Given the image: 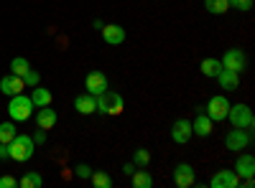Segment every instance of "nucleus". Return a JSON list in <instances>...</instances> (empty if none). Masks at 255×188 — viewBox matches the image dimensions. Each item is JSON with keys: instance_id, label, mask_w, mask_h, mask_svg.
<instances>
[{"instance_id": "obj_18", "label": "nucleus", "mask_w": 255, "mask_h": 188, "mask_svg": "<svg viewBox=\"0 0 255 188\" xmlns=\"http://www.w3.org/2000/svg\"><path fill=\"white\" fill-rule=\"evenodd\" d=\"M36 125L41 130L56 127V110H51V104L49 107H36Z\"/></svg>"}, {"instance_id": "obj_15", "label": "nucleus", "mask_w": 255, "mask_h": 188, "mask_svg": "<svg viewBox=\"0 0 255 188\" xmlns=\"http://www.w3.org/2000/svg\"><path fill=\"white\" fill-rule=\"evenodd\" d=\"M74 110H77L79 115H95V112H97V97L90 94V92L77 94V97H74Z\"/></svg>"}, {"instance_id": "obj_10", "label": "nucleus", "mask_w": 255, "mask_h": 188, "mask_svg": "<svg viewBox=\"0 0 255 188\" xmlns=\"http://www.w3.org/2000/svg\"><path fill=\"white\" fill-rule=\"evenodd\" d=\"M84 89H87L90 94H105L110 87H108V76H105L102 71H90L87 79H84Z\"/></svg>"}, {"instance_id": "obj_26", "label": "nucleus", "mask_w": 255, "mask_h": 188, "mask_svg": "<svg viewBox=\"0 0 255 188\" xmlns=\"http://www.w3.org/2000/svg\"><path fill=\"white\" fill-rule=\"evenodd\" d=\"M15 135H18V132H15V122H13V120H8V122L0 125V142H5V145H8Z\"/></svg>"}, {"instance_id": "obj_12", "label": "nucleus", "mask_w": 255, "mask_h": 188, "mask_svg": "<svg viewBox=\"0 0 255 188\" xmlns=\"http://www.w3.org/2000/svg\"><path fill=\"white\" fill-rule=\"evenodd\" d=\"M191 137H194V132H191V122L189 120H176L171 125V140L176 145H186Z\"/></svg>"}, {"instance_id": "obj_13", "label": "nucleus", "mask_w": 255, "mask_h": 188, "mask_svg": "<svg viewBox=\"0 0 255 188\" xmlns=\"http://www.w3.org/2000/svg\"><path fill=\"white\" fill-rule=\"evenodd\" d=\"M212 127H215V122L207 117V112L204 110H197V117H194V122H191V132H194L197 137H209L212 135Z\"/></svg>"}, {"instance_id": "obj_5", "label": "nucleus", "mask_w": 255, "mask_h": 188, "mask_svg": "<svg viewBox=\"0 0 255 188\" xmlns=\"http://www.w3.org/2000/svg\"><path fill=\"white\" fill-rule=\"evenodd\" d=\"M253 142V132L250 130H240V127H232L225 137V148L230 153H240V150H248Z\"/></svg>"}, {"instance_id": "obj_22", "label": "nucleus", "mask_w": 255, "mask_h": 188, "mask_svg": "<svg viewBox=\"0 0 255 188\" xmlns=\"http://www.w3.org/2000/svg\"><path fill=\"white\" fill-rule=\"evenodd\" d=\"M90 183H92L95 188H113V176L105 173V171H92Z\"/></svg>"}, {"instance_id": "obj_17", "label": "nucleus", "mask_w": 255, "mask_h": 188, "mask_svg": "<svg viewBox=\"0 0 255 188\" xmlns=\"http://www.w3.org/2000/svg\"><path fill=\"white\" fill-rule=\"evenodd\" d=\"M23 89H26L23 79H20V76H15V74H8V76H3V79H0V92H3V94H8V97H13V94H20Z\"/></svg>"}, {"instance_id": "obj_20", "label": "nucleus", "mask_w": 255, "mask_h": 188, "mask_svg": "<svg viewBox=\"0 0 255 188\" xmlns=\"http://www.w3.org/2000/svg\"><path fill=\"white\" fill-rule=\"evenodd\" d=\"M51 92L49 89H44V87H33L31 89V102H33V107H49V104H51Z\"/></svg>"}, {"instance_id": "obj_21", "label": "nucleus", "mask_w": 255, "mask_h": 188, "mask_svg": "<svg viewBox=\"0 0 255 188\" xmlns=\"http://www.w3.org/2000/svg\"><path fill=\"white\" fill-rule=\"evenodd\" d=\"M18 186L20 188H41L44 186V178H41V173H36V171H26V176L18 181Z\"/></svg>"}, {"instance_id": "obj_30", "label": "nucleus", "mask_w": 255, "mask_h": 188, "mask_svg": "<svg viewBox=\"0 0 255 188\" xmlns=\"http://www.w3.org/2000/svg\"><path fill=\"white\" fill-rule=\"evenodd\" d=\"M74 171H77V178H82V181H90V176H92V171H95V168H92V165H87V163H79Z\"/></svg>"}, {"instance_id": "obj_8", "label": "nucleus", "mask_w": 255, "mask_h": 188, "mask_svg": "<svg viewBox=\"0 0 255 188\" xmlns=\"http://www.w3.org/2000/svg\"><path fill=\"white\" fill-rule=\"evenodd\" d=\"M209 186L212 188H238L240 186V176L230 168H220L215 176L209 178Z\"/></svg>"}, {"instance_id": "obj_11", "label": "nucleus", "mask_w": 255, "mask_h": 188, "mask_svg": "<svg viewBox=\"0 0 255 188\" xmlns=\"http://www.w3.org/2000/svg\"><path fill=\"white\" fill-rule=\"evenodd\" d=\"M100 33H102V41L108 46H120L123 41H125V28L118 26V23H105Z\"/></svg>"}, {"instance_id": "obj_23", "label": "nucleus", "mask_w": 255, "mask_h": 188, "mask_svg": "<svg viewBox=\"0 0 255 188\" xmlns=\"http://www.w3.org/2000/svg\"><path fill=\"white\" fill-rule=\"evenodd\" d=\"M199 69H202V74L204 76H212V79H215L217 74H220V69H222V64H220V59H204L202 61V64H199Z\"/></svg>"}, {"instance_id": "obj_4", "label": "nucleus", "mask_w": 255, "mask_h": 188, "mask_svg": "<svg viewBox=\"0 0 255 188\" xmlns=\"http://www.w3.org/2000/svg\"><path fill=\"white\" fill-rule=\"evenodd\" d=\"M123 107H125L123 94L110 92V89L105 92V94H97V112H100V115H120Z\"/></svg>"}, {"instance_id": "obj_14", "label": "nucleus", "mask_w": 255, "mask_h": 188, "mask_svg": "<svg viewBox=\"0 0 255 188\" xmlns=\"http://www.w3.org/2000/svg\"><path fill=\"white\" fill-rule=\"evenodd\" d=\"M235 171L240 178H248V176H255V158L253 153H238V160H235Z\"/></svg>"}, {"instance_id": "obj_9", "label": "nucleus", "mask_w": 255, "mask_h": 188, "mask_svg": "<svg viewBox=\"0 0 255 188\" xmlns=\"http://www.w3.org/2000/svg\"><path fill=\"white\" fill-rule=\"evenodd\" d=\"M174 183L179 188H189V186H194L197 183V171L191 168L189 163H179L176 168H174Z\"/></svg>"}, {"instance_id": "obj_34", "label": "nucleus", "mask_w": 255, "mask_h": 188, "mask_svg": "<svg viewBox=\"0 0 255 188\" xmlns=\"http://www.w3.org/2000/svg\"><path fill=\"white\" fill-rule=\"evenodd\" d=\"M10 158V153H8V145L5 142H0V160H8Z\"/></svg>"}, {"instance_id": "obj_24", "label": "nucleus", "mask_w": 255, "mask_h": 188, "mask_svg": "<svg viewBox=\"0 0 255 188\" xmlns=\"http://www.w3.org/2000/svg\"><path fill=\"white\" fill-rule=\"evenodd\" d=\"M204 10L212 15H225L230 10V3L227 0H204Z\"/></svg>"}, {"instance_id": "obj_1", "label": "nucleus", "mask_w": 255, "mask_h": 188, "mask_svg": "<svg viewBox=\"0 0 255 188\" xmlns=\"http://www.w3.org/2000/svg\"><path fill=\"white\" fill-rule=\"evenodd\" d=\"M8 153H10V160L15 163H26L33 158L36 153V142L31 135H15L10 142H8Z\"/></svg>"}, {"instance_id": "obj_2", "label": "nucleus", "mask_w": 255, "mask_h": 188, "mask_svg": "<svg viewBox=\"0 0 255 188\" xmlns=\"http://www.w3.org/2000/svg\"><path fill=\"white\" fill-rule=\"evenodd\" d=\"M31 115H33V102H31V97H26L23 92L13 94L10 102H8V117H10L13 122H26Z\"/></svg>"}, {"instance_id": "obj_16", "label": "nucleus", "mask_w": 255, "mask_h": 188, "mask_svg": "<svg viewBox=\"0 0 255 188\" xmlns=\"http://www.w3.org/2000/svg\"><path fill=\"white\" fill-rule=\"evenodd\" d=\"M217 81H220V87L225 89V92H235L238 87H240V74L238 71H232V69H220V74L215 76Z\"/></svg>"}, {"instance_id": "obj_19", "label": "nucleus", "mask_w": 255, "mask_h": 188, "mask_svg": "<svg viewBox=\"0 0 255 188\" xmlns=\"http://www.w3.org/2000/svg\"><path fill=\"white\" fill-rule=\"evenodd\" d=\"M130 183H133V188H153V176H151V171H143V168H135L133 171V176H130Z\"/></svg>"}, {"instance_id": "obj_27", "label": "nucleus", "mask_w": 255, "mask_h": 188, "mask_svg": "<svg viewBox=\"0 0 255 188\" xmlns=\"http://www.w3.org/2000/svg\"><path fill=\"white\" fill-rule=\"evenodd\" d=\"M133 163L138 165V168H148V163H151V153H148L145 148H138L133 153Z\"/></svg>"}, {"instance_id": "obj_32", "label": "nucleus", "mask_w": 255, "mask_h": 188, "mask_svg": "<svg viewBox=\"0 0 255 188\" xmlns=\"http://www.w3.org/2000/svg\"><path fill=\"white\" fill-rule=\"evenodd\" d=\"M33 142H36V145H44V142H46V130H41V127H38V132H36Z\"/></svg>"}, {"instance_id": "obj_29", "label": "nucleus", "mask_w": 255, "mask_h": 188, "mask_svg": "<svg viewBox=\"0 0 255 188\" xmlns=\"http://www.w3.org/2000/svg\"><path fill=\"white\" fill-rule=\"evenodd\" d=\"M230 3V10L235 8V10H240V13H248L250 8H253V0H227Z\"/></svg>"}, {"instance_id": "obj_25", "label": "nucleus", "mask_w": 255, "mask_h": 188, "mask_svg": "<svg viewBox=\"0 0 255 188\" xmlns=\"http://www.w3.org/2000/svg\"><path fill=\"white\" fill-rule=\"evenodd\" d=\"M28 69H31V64H28V59H23V56H15L10 61V74H15V76H23Z\"/></svg>"}, {"instance_id": "obj_31", "label": "nucleus", "mask_w": 255, "mask_h": 188, "mask_svg": "<svg viewBox=\"0 0 255 188\" xmlns=\"http://www.w3.org/2000/svg\"><path fill=\"white\" fill-rule=\"evenodd\" d=\"M18 181L13 176H0V188H15Z\"/></svg>"}, {"instance_id": "obj_6", "label": "nucleus", "mask_w": 255, "mask_h": 188, "mask_svg": "<svg viewBox=\"0 0 255 188\" xmlns=\"http://www.w3.org/2000/svg\"><path fill=\"white\" fill-rule=\"evenodd\" d=\"M227 110H230V99H227L225 94H215V97L207 102V107H204V112H207V117H209L212 122L227 120Z\"/></svg>"}, {"instance_id": "obj_33", "label": "nucleus", "mask_w": 255, "mask_h": 188, "mask_svg": "<svg viewBox=\"0 0 255 188\" xmlns=\"http://www.w3.org/2000/svg\"><path fill=\"white\" fill-rule=\"evenodd\" d=\"M135 168H138V165H135V163H128V165H123V173H125V176H128V178H130V176H133V171H135Z\"/></svg>"}, {"instance_id": "obj_3", "label": "nucleus", "mask_w": 255, "mask_h": 188, "mask_svg": "<svg viewBox=\"0 0 255 188\" xmlns=\"http://www.w3.org/2000/svg\"><path fill=\"white\" fill-rule=\"evenodd\" d=\"M227 120L232 122V127H240V130H253L255 125V115L248 104H230Z\"/></svg>"}, {"instance_id": "obj_28", "label": "nucleus", "mask_w": 255, "mask_h": 188, "mask_svg": "<svg viewBox=\"0 0 255 188\" xmlns=\"http://www.w3.org/2000/svg\"><path fill=\"white\" fill-rule=\"evenodd\" d=\"M20 79H23V84H26V89H33L36 84H38V81H41V74L36 71V69H28L23 76H20Z\"/></svg>"}, {"instance_id": "obj_7", "label": "nucleus", "mask_w": 255, "mask_h": 188, "mask_svg": "<svg viewBox=\"0 0 255 188\" xmlns=\"http://www.w3.org/2000/svg\"><path fill=\"white\" fill-rule=\"evenodd\" d=\"M220 64H222L225 69H232V71L243 74V69L248 66V56H245L243 49H227V51L222 54V59H220Z\"/></svg>"}]
</instances>
